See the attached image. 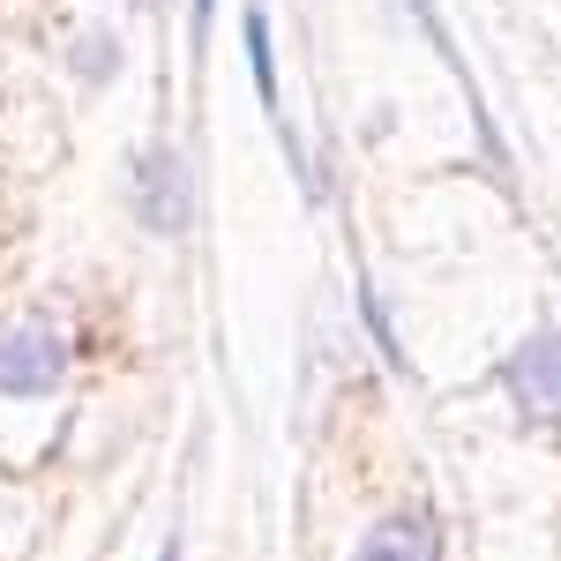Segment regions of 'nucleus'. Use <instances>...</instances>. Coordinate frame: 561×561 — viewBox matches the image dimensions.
<instances>
[{"mask_svg": "<svg viewBox=\"0 0 561 561\" xmlns=\"http://www.w3.org/2000/svg\"><path fill=\"white\" fill-rule=\"evenodd\" d=\"M60 375H68V345L45 322L0 330V397H53Z\"/></svg>", "mask_w": 561, "mask_h": 561, "instance_id": "obj_1", "label": "nucleus"}, {"mask_svg": "<svg viewBox=\"0 0 561 561\" xmlns=\"http://www.w3.org/2000/svg\"><path fill=\"white\" fill-rule=\"evenodd\" d=\"M502 382H510V397H517V412L531 427H561V330L524 337L502 367Z\"/></svg>", "mask_w": 561, "mask_h": 561, "instance_id": "obj_2", "label": "nucleus"}, {"mask_svg": "<svg viewBox=\"0 0 561 561\" xmlns=\"http://www.w3.org/2000/svg\"><path fill=\"white\" fill-rule=\"evenodd\" d=\"M135 217L150 232H180L187 225V165L173 150H142V165H135Z\"/></svg>", "mask_w": 561, "mask_h": 561, "instance_id": "obj_3", "label": "nucleus"}, {"mask_svg": "<svg viewBox=\"0 0 561 561\" xmlns=\"http://www.w3.org/2000/svg\"><path fill=\"white\" fill-rule=\"evenodd\" d=\"M359 561H442V531L427 510H397L359 539Z\"/></svg>", "mask_w": 561, "mask_h": 561, "instance_id": "obj_4", "label": "nucleus"}, {"mask_svg": "<svg viewBox=\"0 0 561 561\" xmlns=\"http://www.w3.org/2000/svg\"><path fill=\"white\" fill-rule=\"evenodd\" d=\"M248 60H255L262 105H277V60H270V15H262V8H248Z\"/></svg>", "mask_w": 561, "mask_h": 561, "instance_id": "obj_5", "label": "nucleus"}, {"mask_svg": "<svg viewBox=\"0 0 561 561\" xmlns=\"http://www.w3.org/2000/svg\"><path fill=\"white\" fill-rule=\"evenodd\" d=\"M83 60H90L83 76H90V83H98V76H105V60H113V45H105V38H83Z\"/></svg>", "mask_w": 561, "mask_h": 561, "instance_id": "obj_6", "label": "nucleus"}, {"mask_svg": "<svg viewBox=\"0 0 561 561\" xmlns=\"http://www.w3.org/2000/svg\"><path fill=\"white\" fill-rule=\"evenodd\" d=\"M203 15H210V0H195V23H203Z\"/></svg>", "mask_w": 561, "mask_h": 561, "instance_id": "obj_7", "label": "nucleus"}, {"mask_svg": "<svg viewBox=\"0 0 561 561\" xmlns=\"http://www.w3.org/2000/svg\"><path fill=\"white\" fill-rule=\"evenodd\" d=\"M158 561H180V547H165V554H158Z\"/></svg>", "mask_w": 561, "mask_h": 561, "instance_id": "obj_8", "label": "nucleus"}, {"mask_svg": "<svg viewBox=\"0 0 561 561\" xmlns=\"http://www.w3.org/2000/svg\"><path fill=\"white\" fill-rule=\"evenodd\" d=\"M128 8H150V0H128Z\"/></svg>", "mask_w": 561, "mask_h": 561, "instance_id": "obj_9", "label": "nucleus"}]
</instances>
